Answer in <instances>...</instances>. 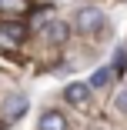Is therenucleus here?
<instances>
[{
	"label": "nucleus",
	"instance_id": "nucleus-12",
	"mask_svg": "<svg viewBox=\"0 0 127 130\" xmlns=\"http://www.w3.org/2000/svg\"><path fill=\"white\" fill-rule=\"evenodd\" d=\"M47 4H54V0H47Z\"/></svg>",
	"mask_w": 127,
	"mask_h": 130
},
{
	"label": "nucleus",
	"instance_id": "nucleus-7",
	"mask_svg": "<svg viewBox=\"0 0 127 130\" xmlns=\"http://www.w3.org/2000/svg\"><path fill=\"white\" fill-rule=\"evenodd\" d=\"M0 30H4L7 37H13L17 43L27 37V30H23V23H17V20H0Z\"/></svg>",
	"mask_w": 127,
	"mask_h": 130
},
{
	"label": "nucleus",
	"instance_id": "nucleus-4",
	"mask_svg": "<svg viewBox=\"0 0 127 130\" xmlns=\"http://www.w3.org/2000/svg\"><path fill=\"white\" fill-rule=\"evenodd\" d=\"M70 123H67V117L57 110V107H47V110H40V120H37V130H67Z\"/></svg>",
	"mask_w": 127,
	"mask_h": 130
},
{
	"label": "nucleus",
	"instance_id": "nucleus-9",
	"mask_svg": "<svg viewBox=\"0 0 127 130\" xmlns=\"http://www.w3.org/2000/svg\"><path fill=\"white\" fill-rule=\"evenodd\" d=\"M0 10H13V13H27V0H0Z\"/></svg>",
	"mask_w": 127,
	"mask_h": 130
},
{
	"label": "nucleus",
	"instance_id": "nucleus-6",
	"mask_svg": "<svg viewBox=\"0 0 127 130\" xmlns=\"http://www.w3.org/2000/svg\"><path fill=\"white\" fill-rule=\"evenodd\" d=\"M114 77H117V73H114V67H100V70H94V77H90L87 84H90L94 90H100V87H107Z\"/></svg>",
	"mask_w": 127,
	"mask_h": 130
},
{
	"label": "nucleus",
	"instance_id": "nucleus-5",
	"mask_svg": "<svg viewBox=\"0 0 127 130\" xmlns=\"http://www.w3.org/2000/svg\"><path fill=\"white\" fill-rule=\"evenodd\" d=\"M70 30H74V27H70L67 20H60V17H50V20H47V27H44V34H47L50 43H67Z\"/></svg>",
	"mask_w": 127,
	"mask_h": 130
},
{
	"label": "nucleus",
	"instance_id": "nucleus-10",
	"mask_svg": "<svg viewBox=\"0 0 127 130\" xmlns=\"http://www.w3.org/2000/svg\"><path fill=\"white\" fill-rule=\"evenodd\" d=\"M114 107H117V110H120V113L127 117V90H124V93H117V100H114Z\"/></svg>",
	"mask_w": 127,
	"mask_h": 130
},
{
	"label": "nucleus",
	"instance_id": "nucleus-3",
	"mask_svg": "<svg viewBox=\"0 0 127 130\" xmlns=\"http://www.w3.org/2000/svg\"><path fill=\"white\" fill-rule=\"evenodd\" d=\"M90 84H67V90H64V100L67 103H74V107H90Z\"/></svg>",
	"mask_w": 127,
	"mask_h": 130
},
{
	"label": "nucleus",
	"instance_id": "nucleus-1",
	"mask_svg": "<svg viewBox=\"0 0 127 130\" xmlns=\"http://www.w3.org/2000/svg\"><path fill=\"white\" fill-rule=\"evenodd\" d=\"M74 30L80 37H94V34H104L107 30V13L94 7V4H84L77 13H74Z\"/></svg>",
	"mask_w": 127,
	"mask_h": 130
},
{
	"label": "nucleus",
	"instance_id": "nucleus-11",
	"mask_svg": "<svg viewBox=\"0 0 127 130\" xmlns=\"http://www.w3.org/2000/svg\"><path fill=\"white\" fill-rule=\"evenodd\" d=\"M0 130H7V120H4V117H0Z\"/></svg>",
	"mask_w": 127,
	"mask_h": 130
},
{
	"label": "nucleus",
	"instance_id": "nucleus-2",
	"mask_svg": "<svg viewBox=\"0 0 127 130\" xmlns=\"http://www.w3.org/2000/svg\"><path fill=\"white\" fill-rule=\"evenodd\" d=\"M27 110H30V100L23 97V93H10V97L4 100V110H0V117H4L7 123H13V120H20Z\"/></svg>",
	"mask_w": 127,
	"mask_h": 130
},
{
	"label": "nucleus",
	"instance_id": "nucleus-8",
	"mask_svg": "<svg viewBox=\"0 0 127 130\" xmlns=\"http://www.w3.org/2000/svg\"><path fill=\"white\" fill-rule=\"evenodd\" d=\"M114 73H117V77L127 73V50H124V47L117 50V57H114Z\"/></svg>",
	"mask_w": 127,
	"mask_h": 130
}]
</instances>
